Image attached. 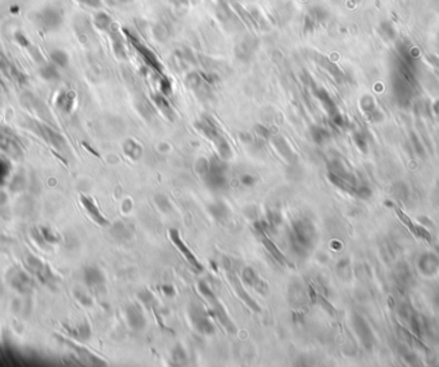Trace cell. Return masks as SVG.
<instances>
[{"instance_id": "cell-25", "label": "cell", "mask_w": 439, "mask_h": 367, "mask_svg": "<svg viewBox=\"0 0 439 367\" xmlns=\"http://www.w3.org/2000/svg\"><path fill=\"white\" fill-rule=\"evenodd\" d=\"M317 61L320 62L321 66H322V67H324L325 70H326V71H328L329 73L331 74V76H334V78H337V81L343 80V77H344V74H343V72L341 71V68H339L338 66H335V64L333 63V62L329 61L328 58H326V57H320V59H317Z\"/></svg>"}, {"instance_id": "cell-11", "label": "cell", "mask_w": 439, "mask_h": 367, "mask_svg": "<svg viewBox=\"0 0 439 367\" xmlns=\"http://www.w3.org/2000/svg\"><path fill=\"white\" fill-rule=\"evenodd\" d=\"M242 280H243L244 284H247L248 287L256 290L257 293L266 294L267 290H268L267 284L257 275L256 271L252 267H244L242 269Z\"/></svg>"}, {"instance_id": "cell-23", "label": "cell", "mask_w": 439, "mask_h": 367, "mask_svg": "<svg viewBox=\"0 0 439 367\" xmlns=\"http://www.w3.org/2000/svg\"><path fill=\"white\" fill-rule=\"evenodd\" d=\"M153 101H154V104L158 107L159 111L162 112L166 117H172L173 116L172 108H171V105H170L169 100H167V98H166V95H163V94L153 95Z\"/></svg>"}, {"instance_id": "cell-40", "label": "cell", "mask_w": 439, "mask_h": 367, "mask_svg": "<svg viewBox=\"0 0 439 367\" xmlns=\"http://www.w3.org/2000/svg\"><path fill=\"white\" fill-rule=\"evenodd\" d=\"M78 299H80V302H81L82 304H85V306H92V299H90L89 296L84 295L82 293H81V295L78 294Z\"/></svg>"}, {"instance_id": "cell-33", "label": "cell", "mask_w": 439, "mask_h": 367, "mask_svg": "<svg viewBox=\"0 0 439 367\" xmlns=\"http://www.w3.org/2000/svg\"><path fill=\"white\" fill-rule=\"evenodd\" d=\"M154 200H156V204L158 206V208L161 209L162 212L169 213L170 211H171V208H172V206H171V203H170L169 198H167L166 196H163V194H158V196H156Z\"/></svg>"}, {"instance_id": "cell-27", "label": "cell", "mask_w": 439, "mask_h": 367, "mask_svg": "<svg viewBox=\"0 0 439 367\" xmlns=\"http://www.w3.org/2000/svg\"><path fill=\"white\" fill-rule=\"evenodd\" d=\"M379 32L387 40H394L397 37V31H395L394 26H393L390 21H382L380 26H379Z\"/></svg>"}, {"instance_id": "cell-26", "label": "cell", "mask_w": 439, "mask_h": 367, "mask_svg": "<svg viewBox=\"0 0 439 367\" xmlns=\"http://www.w3.org/2000/svg\"><path fill=\"white\" fill-rule=\"evenodd\" d=\"M94 24L99 30L109 31V28L113 26V22H112V18L109 14L104 13V12H99V13L95 14Z\"/></svg>"}, {"instance_id": "cell-24", "label": "cell", "mask_w": 439, "mask_h": 367, "mask_svg": "<svg viewBox=\"0 0 439 367\" xmlns=\"http://www.w3.org/2000/svg\"><path fill=\"white\" fill-rule=\"evenodd\" d=\"M74 93L72 91H64L62 94H59V98H58V107L63 109L64 112H70L73 108L74 104Z\"/></svg>"}, {"instance_id": "cell-38", "label": "cell", "mask_w": 439, "mask_h": 367, "mask_svg": "<svg viewBox=\"0 0 439 367\" xmlns=\"http://www.w3.org/2000/svg\"><path fill=\"white\" fill-rule=\"evenodd\" d=\"M80 1L92 8H99L101 5V0H80Z\"/></svg>"}, {"instance_id": "cell-8", "label": "cell", "mask_w": 439, "mask_h": 367, "mask_svg": "<svg viewBox=\"0 0 439 367\" xmlns=\"http://www.w3.org/2000/svg\"><path fill=\"white\" fill-rule=\"evenodd\" d=\"M125 34L127 35L128 41L131 43L132 47L135 48V50L138 51V54L140 55V58H142L143 61H144V63H146L150 70H153V71L156 72L162 71V64H161V62L158 61V57H157L156 54L153 53L149 48H146V45L142 44L136 37L127 34V31H125Z\"/></svg>"}, {"instance_id": "cell-15", "label": "cell", "mask_w": 439, "mask_h": 367, "mask_svg": "<svg viewBox=\"0 0 439 367\" xmlns=\"http://www.w3.org/2000/svg\"><path fill=\"white\" fill-rule=\"evenodd\" d=\"M81 203H82V206H84V208L86 209V212L89 213V216H90V217H92V219L94 220L95 222L98 223V225H100V226L108 225V221H107V219H105L104 216L101 215L100 211H99L98 207H97V204H95L94 200H93L92 198L81 196Z\"/></svg>"}, {"instance_id": "cell-19", "label": "cell", "mask_w": 439, "mask_h": 367, "mask_svg": "<svg viewBox=\"0 0 439 367\" xmlns=\"http://www.w3.org/2000/svg\"><path fill=\"white\" fill-rule=\"evenodd\" d=\"M112 37V45H113V50L115 54L121 59H125L126 58V49H125V43H123V37L121 36L119 31L116 30L115 27L112 26L108 31Z\"/></svg>"}, {"instance_id": "cell-14", "label": "cell", "mask_w": 439, "mask_h": 367, "mask_svg": "<svg viewBox=\"0 0 439 367\" xmlns=\"http://www.w3.org/2000/svg\"><path fill=\"white\" fill-rule=\"evenodd\" d=\"M272 144H274L275 149H276L279 154L283 157L285 161H288L289 163H295L297 161V155L293 152V149L285 139L283 136H272Z\"/></svg>"}, {"instance_id": "cell-37", "label": "cell", "mask_w": 439, "mask_h": 367, "mask_svg": "<svg viewBox=\"0 0 439 367\" xmlns=\"http://www.w3.org/2000/svg\"><path fill=\"white\" fill-rule=\"evenodd\" d=\"M256 182H257L256 177L252 175H248V173L240 177V184L243 186H245V188H252V186L256 185Z\"/></svg>"}, {"instance_id": "cell-12", "label": "cell", "mask_w": 439, "mask_h": 367, "mask_svg": "<svg viewBox=\"0 0 439 367\" xmlns=\"http://www.w3.org/2000/svg\"><path fill=\"white\" fill-rule=\"evenodd\" d=\"M0 145H1V148H3L5 152L12 154L13 157H16V158H18V157L22 154L21 143L18 142L17 138L10 132V130L0 131Z\"/></svg>"}, {"instance_id": "cell-28", "label": "cell", "mask_w": 439, "mask_h": 367, "mask_svg": "<svg viewBox=\"0 0 439 367\" xmlns=\"http://www.w3.org/2000/svg\"><path fill=\"white\" fill-rule=\"evenodd\" d=\"M308 13L311 14V17L316 21V24H317L318 26L324 24L325 22L329 20L328 10L322 7H318V5H316V7H312L311 9L308 10Z\"/></svg>"}, {"instance_id": "cell-17", "label": "cell", "mask_w": 439, "mask_h": 367, "mask_svg": "<svg viewBox=\"0 0 439 367\" xmlns=\"http://www.w3.org/2000/svg\"><path fill=\"white\" fill-rule=\"evenodd\" d=\"M112 233L115 235L116 239L120 240H128L131 239L134 234H135V226L132 225L128 221H120L115 223Z\"/></svg>"}, {"instance_id": "cell-35", "label": "cell", "mask_w": 439, "mask_h": 367, "mask_svg": "<svg viewBox=\"0 0 439 367\" xmlns=\"http://www.w3.org/2000/svg\"><path fill=\"white\" fill-rule=\"evenodd\" d=\"M138 296L139 299L142 300L143 303L148 307L152 306L153 303H156V298H154V295H153L149 290H143V292H140V293L138 294Z\"/></svg>"}, {"instance_id": "cell-30", "label": "cell", "mask_w": 439, "mask_h": 367, "mask_svg": "<svg viewBox=\"0 0 439 367\" xmlns=\"http://www.w3.org/2000/svg\"><path fill=\"white\" fill-rule=\"evenodd\" d=\"M51 62L58 67H66L68 64V55L61 49H55L50 53Z\"/></svg>"}, {"instance_id": "cell-41", "label": "cell", "mask_w": 439, "mask_h": 367, "mask_svg": "<svg viewBox=\"0 0 439 367\" xmlns=\"http://www.w3.org/2000/svg\"><path fill=\"white\" fill-rule=\"evenodd\" d=\"M162 289H163V293H165L166 295L172 296L173 294H175V290H173V288L171 287V285H165V287H163Z\"/></svg>"}, {"instance_id": "cell-39", "label": "cell", "mask_w": 439, "mask_h": 367, "mask_svg": "<svg viewBox=\"0 0 439 367\" xmlns=\"http://www.w3.org/2000/svg\"><path fill=\"white\" fill-rule=\"evenodd\" d=\"M189 1L190 0H169L170 4H172L173 7L177 8H183L186 7V5H189Z\"/></svg>"}, {"instance_id": "cell-20", "label": "cell", "mask_w": 439, "mask_h": 367, "mask_svg": "<svg viewBox=\"0 0 439 367\" xmlns=\"http://www.w3.org/2000/svg\"><path fill=\"white\" fill-rule=\"evenodd\" d=\"M208 212L217 221H223V220H226L230 216L229 207H227L226 203L221 202V200L211 203L210 206H208Z\"/></svg>"}, {"instance_id": "cell-31", "label": "cell", "mask_w": 439, "mask_h": 367, "mask_svg": "<svg viewBox=\"0 0 439 367\" xmlns=\"http://www.w3.org/2000/svg\"><path fill=\"white\" fill-rule=\"evenodd\" d=\"M41 76L45 78V80H57L59 77V73H58V70L55 68L54 64H45L44 67L40 70Z\"/></svg>"}, {"instance_id": "cell-5", "label": "cell", "mask_w": 439, "mask_h": 367, "mask_svg": "<svg viewBox=\"0 0 439 367\" xmlns=\"http://www.w3.org/2000/svg\"><path fill=\"white\" fill-rule=\"evenodd\" d=\"M223 266L226 269V272H227V279H229L230 284H231V287L233 289L235 290V293L238 294V296L240 298V300H243V303L250 308V311H253L256 314H261V307L258 306L256 300L247 293V290L244 289L243 284L242 281L239 280V277L234 273V271L231 269V263H230L229 260H223Z\"/></svg>"}, {"instance_id": "cell-3", "label": "cell", "mask_w": 439, "mask_h": 367, "mask_svg": "<svg viewBox=\"0 0 439 367\" xmlns=\"http://www.w3.org/2000/svg\"><path fill=\"white\" fill-rule=\"evenodd\" d=\"M198 289H199L200 294L204 299H207V302L210 303L211 308H212V312L213 315L216 316L217 320L220 321V323L222 325V327L227 333L230 334H235L237 333V327L234 325V322L231 321L230 316L227 315L226 310H225V307L222 306V303L220 302L217 295L212 292V289L210 288V285L206 283V281H199L198 284Z\"/></svg>"}, {"instance_id": "cell-13", "label": "cell", "mask_w": 439, "mask_h": 367, "mask_svg": "<svg viewBox=\"0 0 439 367\" xmlns=\"http://www.w3.org/2000/svg\"><path fill=\"white\" fill-rule=\"evenodd\" d=\"M258 236H260L261 242H262V244H264L265 249L267 250V253H268V254H270V256L272 257V258H274V260L276 261L279 265H281V266H287L288 265L287 257L284 256V253L281 252L280 248H279V246H277L276 244H275V243L270 239L268 234H261V235H258Z\"/></svg>"}, {"instance_id": "cell-36", "label": "cell", "mask_w": 439, "mask_h": 367, "mask_svg": "<svg viewBox=\"0 0 439 367\" xmlns=\"http://www.w3.org/2000/svg\"><path fill=\"white\" fill-rule=\"evenodd\" d=\"M159 91H161V94L166 95V97L172 93V85L167 77H162L159 80Z\"/></svg>"}, {"instance_id": "cell-7", "label": "cell", "mask_w": 439, "mask_h": 367, "mask_svg": "<svg viewBox=\"0 0 439 367\" xmlns=\"http://www.w3.org/2000/svg\"><path fill=\"white\" fill-rule=\"evenodd\" d=\"M36 21L43 30H57L58 27L62 24V22H63V13L58 8L48 7L37 14Z\"/></svg>"}, {"instance_id": "cell-18", "label": "cell", "mask_w": 439, "mask_h": 367, "mask_svg": "<svg viewBox=\"0 0 439 367\" xmlns=\"http://www.w3.org/2000/svg\"><path fill=\"white\" fill-rule=\"evenodd\" d=\"M315 95H316V98L320 100V103L322 104V107L325 108V111L328 112L330 117H333V116H335L338 113L334 100L331 99V97L329 95V93L325 90V89L316 88L315 89Z\"/></svg>"}, {"instance_id": "cell-2", "label": "cell", "mask_w": 439, "mask_h": 367, "mask_svg": "<svg viewBox=\"0 0 439 367\" xmlns=\"http://www.w3.org/2000/svg\"><path fill=\"white\" fill-rule=\"evenodd\" d=\"M195 127L200 134L204 135L208 140H211L215 144L220 158L225 159V161L231 158V155H233L231 147H230L226 139L223 138V135L221 134V131H220L212 118L202 117L199 121L195 122Z\"/></svg>"}, {"instance_id": "cell-6", "label": "cell", "mask_w": 439, "mask_h": 367, "mask_svg": "<svg viewBox=\"0 0 439 367\" xmlns=\"http://www.w3.org/2000/svg\"><path fill=\"white\" fill-rule=\"evenodd\" d=\"M189 317L192 325L198 333L204 334V335H212L215 333V326H213L212 321L210 320V316H208L206 311L203 310L200 304H190Z\"/></svg>"}, {"instance_id": "cell-9", "label": "cell", "mask_w": 439, "mask_h": 367, "mask_svg": "<svg viewBox=\"0 0 439 367\" xmlns=\"http://www.w3.org/2000/svg\"><path fill=\"white\" fill-rule=\"evenodd\" d=\"M169 235H170V239H171V242L173 243V245H175L176 248H177V250H179V252L183 254V257L185 258L186 262L189 263L190 266L195 269V271H199L200 272V271L203 269L202 265H200L199 261L196 260V257L194 256V253L189 249V246L186 245L185 243H184V240L181 239V235H180L179 230L171 229L169 231Z\"/></svg>"}, {"instance_id": "cell-1", "label": "cell", "mask_w": 439, "mask_h": 367, "mask_svg": "<svg viewBox=\"0 0 439 367\" xmlns=\"http://www.w3.org/2000/svg\"><path fill=\"white\" fill-rule=\"evenodd\" d=\"M291 246L298 256L304 257L312 249L315 242V229L307 219H297L289 233Z\"/></svg>"}, {"instance_id": "cell-4", "label": "cell", "mask_w": 439, "mask_h": 367, "mask_svg": "<svg viewBox=\"0 0 439 367\" xmlns=\"http://www.w3.org/2000/svg\"><path fill=\"white\" fill-rule=\"evenodd\" d=\"M227 166L225 159L213 158L210 161V166L206 173L202 176L206 185L212 190H222L227 185Z\"/></svg>"}, {"instance_id": "cell-34", "label": "cell", "mask_w": 439, "mask_h": 367, "mask_svg": "<svg viewBox=\"0 0 439 367\" xmlns=\"http://www.w3.org/2000/svg\"><path fill=\"white\" fill-rule=\"evenodd\" d=\"M267 222L270 223L271 229H275L281 223V215L279 211H268L267 213Z\"/></svg>"}, {"instance_id": "cell-10", "label": "cell", "mask_w": 439, "mask_h": 367, "mask_svg": "<svg viewBox=\"0 0 439 367\" xmlns=\"http://www.w3.org/2000/svg\"><path fill=\"white\" fill-rule=\"evenodd\" d=\"M126 320L128 326L134 331H143L146 327V315L138 303L128 304L126 307Z\"/></svg>"}, {"instance_id": "cell-21", "label": "cell", "mask_w": 439, "mask_h": 367, "mask_svg": "<svg viewBox=\"0 0 439 367\" xmlns=\"http://www.w3.org/2000/svg\"><path fill=\"white\" fill-rule=\"evenodd\" d=\"M123 153L127 155L128 158L132 159V161H138V159L142 158L143 155V148L142 145L136 143L135 140L132 139H127L125 143H123Z\"/></svg>"}, {"instance_id": "cell-29", "label": "cell", "mask_w": 439, "mask_h": 367, "mask_svg": "<svg viewBox=\"0 0 439 367\" xmlns=\"http://www.w3.org/2000/svg\"><path fill=\"white\" fill-rule=\"evenodd\" d=\"M311 138L316 144H324L329 139V132L320 126H314L311 128Z\"/></svg>"}, {"instance_id": "cell-16", "label": "cell", "mask_w": 439, "mask_h": 367, "mask_svg": "<svg viewBox=\"0 0 439 367\" xmlns=\"http://www.w3.org/2000/svg\"><path fill=\"white\" fill-rule=\"evenodd\" d=\"M84 279L85 283L88 284L90 288H98L105 283L104 273L101 272L98 267H88L84 271Z\"/></svg>"}, {"instance_id": "cell-22", "label": "cell", "mask_w": 439, "mask_h": 367, "mask_svg": "<svg viewBox=\"0 0 439 367\" xmlns=\"http://www.w3.org/2000/svg\"><path fill=\"white\" fill-rule=\"evenodd\" d=\"M254 49L252 45H249L247 41H243L240 43L237 48H235V55L239 61H250V58L253 57Z\"/></svg>"}, {"instance_id": "cell-32", "label": "cell", "mask_w": 439, "mask_h": 367, "mask_svg": "<svg viewBox=\"0 0 439 367\" xmlns=\"http://www.w3.org/2000/svg\"><path fill=\"white\" fill-rule=\"evenodd\" d=\"M171 358H172V362H175V365H186V362H188L186 352L183 349V348L180 347V345H177V347L172 350Z\"/></svg>"}]
</instances>
